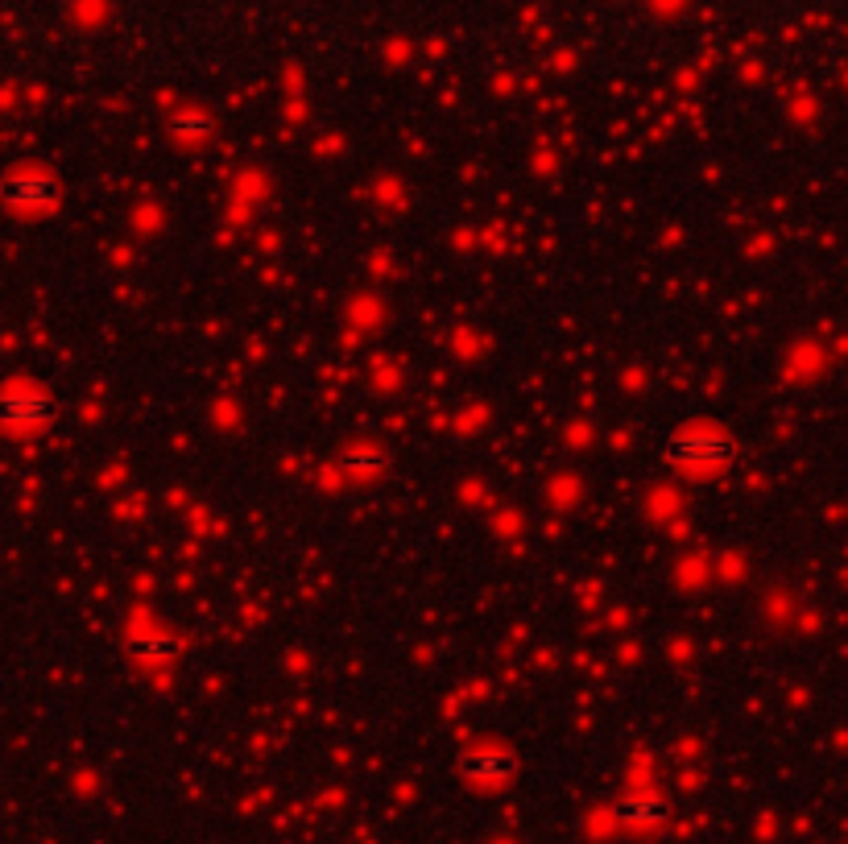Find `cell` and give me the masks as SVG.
<instances>
[{"instance_id": "3957f363", "label": "cell", "mask_w": 848, "mask_h": 844, "mask_svg": "<svg viewBox=\"0 0 848 844\" xmlns=\"http://www.w3.org/2000/svg\"><path fill=\"white\" fill-rule=\"evenodd\" d=\"M621 816L633 820V824H650V820H662V803L658 799H629V803H621Z\"/></svg>"}, {"instance_id": "6da1fadb", "label": "cell", "mask_w": 848, "mask_h": 844, "mask_svg": "<svg viewBox=\"0 0 848 844\" xmlns=\"http://www.w3.org/2000/svg\"><path fill=\"white\" fill-rule=\"evenodd\" d=\"M729 456H733V439L712 431V427L679 431L671 443H666V460H671L675 468H716Z\"/></svg>"}, {"instance_id": "5b68a950", "label": "cell", "mask_w": 848, "mask_h": 844, "mask_svg": "<svg viewBox=\"0 0 848 844\" xmlns=\"http://www.w3.org/2000/svg\"><path fill=\"white\" fill-rule=\"evenodd\" d=\"M133 650H137L141 658H170L178 646H174L170 638H158V633H154V638H137V642H133Z\"/></svg>"}, {"instance_id": "7a4b0ae2", "label": "cell", "mask_w": 848, "mask_h": 844, "mask_svg": "<svg viewBox=\"0 0 848 844\" xmlns=\"http://www.w3.org/2000/svg\"><path fill=\"white\" fill-rule=\"evenodd\" d=\"M460 770L472 782H480V787H497V782H505L518 770V762H513V753H505V749H476L460 762Z\"/></svg>"}, {"instance_id": "277c9868", "label": "cell", "mask_w": 848, "mask_h": 844, "mask_svg": "<svg viewBox=\"0 0 848 844\" xmlns=\"http://www.w3.org/2000/svg\"><path fill=\"white\" fill-rule=\"evenodd\" d=\"M174 133L178 137H207L211 133V116H203V112H178L174 116Z\"/></svg>"}]
</instances>
